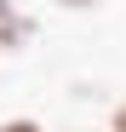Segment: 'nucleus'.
<instances>
[{
  "label": "nucleus",
  "mask_w": 126,
  "mask_h": 132,
  "mask_svg": "<svg viewBox=\"0 0 126 132\" xmlns=\"http://www.w3.org/2000/svg\"><path fill=\"white\" fill-rule=\"evenodd\" d=\"M109 132H126V103H115V109H109Z\"/></svg>",
  "instance_id": "nucleus-3"
},
{
  "label": "nucleus",
  "mask_w": 126,
  "mask_h": 132,
  "mask_svg": "<svg viewBox=\"0 0 126 132\" xmlns=\"http://www.w3.org/2000/svg\"><path fill=\"white\" fill-rule=\"evenodd\" d=\"M23 40H29V17H17V12H12V0H0V52L23 46Z\"/></svg>",
  "instance_id": "nucleus-1"
},
{
  "label": "nucleus",
  "mask_w": 126,
  "mask_h": 132,
  "mask_svg": "<svg viewBox=\"0 0 126 132\" xmlns=\"http://www.w3.org/2000/svg\"><path fill=\"white\" fill-rule=\"evenodd\" d=\"M0 132H46V126L29 121V115H17V121H0Z\"/></svg>",
  "instance_id": "nucleus-2"
}]
</instances>
